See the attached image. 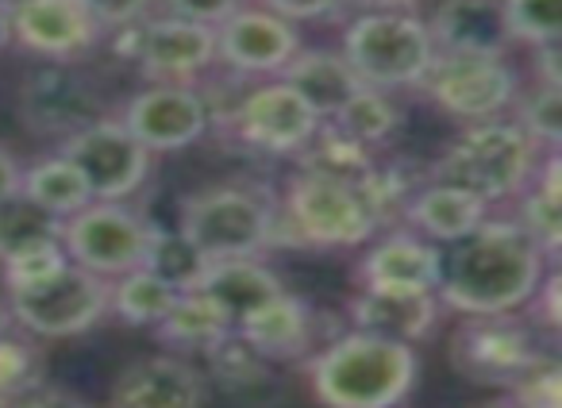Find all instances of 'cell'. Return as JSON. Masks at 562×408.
Segmentation results:
<instances>
[{
	"instance_id": "b9f144b4",
	"label": "cell",
	"mask_w": 562,
	"mask_h": 408,
	"mask_svg": "<svg viewBox=\"0 0 562 408\" xmlns=\"http://www.w3.org/2000/svg\"><path fill=\"white\" fill-rule=\"evenodd\" d=\"M20 181H24V166H20V158L12 155L9 147H0V201L16 196Z\"/></svg>"
},
{
	"instance_id": "f1b7e54d",
	"label": "cell",
	"mask_w": 562,
	"mask_h": 408,
	"mask_svg": "<svg viewBox=\"0 0 562 408\" xmlns=\"http://www.w3.org/2000/svg\"><path fill=\"white\" fill-rule=\"evenodd\" d=\"M559 155H547L543 170L528 181V193H524V204H520V228L547 259L559 254V243H562V220H559Z\"/></svg>"
},
{
	"instance_id": "3957f363",
	"label": "cell",
	"mask_w": 562,
	"mask_h": 408,
	"mask_svg": "<svg viewBox=\"0 0 562 408\" xmlns=\"http://www.w3.org/2000/svg\"><path fill=\"white\" fill-rule=\"evenodd\" d=\"M382 228L359 185L301 170L285 185V201L273 204V247H359Z\"/></svg>"
},
{
	"instance_id": "5b68a950",
	"label": "cell",
	"mask_w": 562,
	"mask_h": 408,
	"mask_svg": "<svg viewBox=\"0 0 562 408\" xmlns=\"http://www.w3.org/2000/svg\"><path fill=\"white\" fill-rule=\"evenodd\" d=\"M339 55L351 63L367 89H413L424 86L436 43L416 12H362L344 32Z\"/></svg>"
},
{
	"instance_id": "4316f807",
	"label": "cell",
	"mask_w": 562,
	"mask_h": 408,
	"mask_svg": "<svg viewBox=\"0 0 562 408\" xmlns=\"http://www.w3.org/2000/svg\"><path fill=\"white\" fill-rule=\"evenodd\" d=\"M158 336L170 347H181V351H209V347L224 343L227 336H235V328L201 290H186L178 293L173 308L162 316Z\"/></svg>"
},
{
	"instance_id": "f6af8a7d",
	"label": "cell",
	"mask_w": 562,
	"mask_h": 408,
	"mask_svg": "<svg viewBox=\"0 0 562 408\" xmlns=\"http://www.w3.org/2000/svg\"><path fill=\"white\" fill-rule=\"evenodd\" d=\"M47 408H93V405H86V400H78V397H70V393H63V389H58V397L50 400Z\"/></svg>"
},
{
	"instance_id": "e575fe53",
	"label": "cell",
	"mask_w": 562,
	"mask_h": 408,
	"mask_svg": "<svg viewBox=\"0 0 562 408\" xmlns=\"http://www.w3.org/2000/svg\"><path fill=\"white\" fill-rule=\"evenodd\" d=\"M520 127L536 147H543L547 155L559 150V139H562V89H551V86H539L528 101L520 104Z\"/></svg>"
},
{
	"instance_id": "ba28073f",
	"label": "cell",
	"mask_w": 562,
	"mask_h": 408,
	"mask_svg": "<svg viewBox=\"0 0 562 408\" xmlns=\"http://www.w3.org/2000/svg\"><path fill=\"white\" fill-rule=\"evenodd\" d=\"M4 297H9L12 320L43 339L86 336L89 328H97L109 316V282L74 267V262H66L55 274L40 277L32 285L9 290Z\"/></svg>"
},
{
	"instance_id": "cb8c5ba5",
	"label": "cell",
	"mask_w": 562,
	"mask_h": 408,
	"mask_svg": "<svg viewBox=\"0 0 562 408\" xmlns=\"http://www.w3.org/2000/svg\"><path fill=\"white\" fill-rule=\"evenodd\" d=\"M196 290L220 308V313L235 324H243L250 313H258L262 305H270L273 297H281V277L270 267H262L258 259H216L209 262L201 285Z\"/></svg>"
},
{
	"instance_id": "d6986e66",
	"label": "cell",
	"mask_w": 562,
	"mask_h": 408,
	"mask_svg": "<svg viewBox=\"0 0 562 408\" xmlns=\"http://www.w3.org/2000/svg\"><path fill=\"white\" fill-rule=\"evenodd\" d=\"M351 320L359 331L413 347L436 328L439 297L428 290H362L351 301Z\"/></svg>"
},
{
	"instance_id": "7c38bea8",
	"label": "cell",
	"mask_w": 562,
	"mask_h": 408,
	"mask_svg": "<svg viewBox=\"0 0 562 408\" xmlns=\"http://www.w3.org/2000/svg\"><path fill=\"white\" fill-rule=\"evenodd\" d=\"M232 127L243 143L266 155H297L321 127V116L285 81L255 86L243 93Z\"/></svg>"
},
{
	"instance_id": "74e56055",
	"label": "cell",
	"mask_w": 562,
	"mask_h": 408,
	"mask_svg": "<svg viewBox=\"0 0 562 408\" xmlns=\"http://www.w3.org/2000/svg\"><path fill=\"white\" fill-rule=\"evenodd\" d=\"M66 251L63 243H40V247H27V251L12 254V259H4L0 267H4V290H20V285H32L40 282V277L55 274L58 267H66Z\"/></svg>"
},
{
	"instance_id": "bcb514c9",
	"label": "cell",
	"mask_w": 562,
	"mask_h": 408,
	"mask_svg": "<svg viewBox=\"0 0 562 408\" xmlns=\"http://www.w3.org/2000/svg\"><path fill=\"white\" fill-rule=\"evenodd\" d=\"M9 324H12V313H9V297H0V336L9 331Z\"/></svg>"
},
{
	"instance_id": "83f0119b",
	"label": "cell",
	"mask_w": 562,
	"mask_h": 408,
	"mask_svg": "<svg viewBox=\"0 0 562 408\" xmlns=\"http://www.w3.org/2000/svg\"><path fill=\"white\" fill-rule=\"evenodd\" d=\"M297 155L308 173H324V178L347 181V185H362L370 178V170L378 166V150L362 147V143H355L351 135H344L331 124L316 127V135Z\"/></svg>"
},
{
	"instance_id": "5bb4252c",
	"label": "cell",
	"mask_w": 562,
	"mask_h": 408,
	"mask_svg": "<svg viewBox=\"0 0 562 408\" xmlns=\"http://www.w3.org/2000/svg\"><path fill=\"white\" fill-rule=\"evenodd\" d=\"M101 93L93 81L81 73L50 66V70H35L20 86V116L32 132L55 135V139H70L81 127L101 120Z\"/></svg>"
},
{
	"instance_id": "8d00e7d4",
	"label": "cell",
	"mask_w": 562,
	"mask_h": 408,
	"mask_svg": "<svg viewBox=\"0 0 562 408\" xmlns=\"http://www.w3.org/2000/svg\"><path fill=\"white\" fill-rule=\"evenodd\" d=\"M204 354L212 359V370H216L220 382L232 385V389H250V385L266 382V362L239 336H227L224 343L209 347Z\"/></svg>"
},
{
	"instance_id": "7dc6e473",
	"label": "cell",
	"mask_w": 562,
	"mask_h": 408,
	"mask_svg": "<svg viewBox=\"0 0 562 408\" xmlns=\"http://www.w3.org/2000/svg\"><path fill=\"white\" fill-rule=\"evenodd\" d=\"M493 408H513V405H493Z\"/></svg>"
},
{
	"instance_id": "30bf717a",
	"label": "cell",
	"mask_w": 562,
	"mask_h": 408,
	"mask_svg": "<svg viewBox=\"0 0 562 408\" xmlns=\"http://www.w3.org/2000/svg\"><path fill=\"white\" fill-rule=\"evenodd\" d=\"M424 89L447 116L485 124L516 101V70L505 55H436Z\"/></svg>"
},
{
	"instance_id": "4dcf8cb0",
	"label": "cell",
	"mask_w": 562,
	"mask_h": 408,
	"mask_svg": "<svg viewBox=\"0 0 562 408\" xmlns=\"http://www.w3.org/2000/svg\"><path fill=\"white\" fill-rule=\"evenodd\" d=\"M40 243H63V220L43 213L24 193L0 201V262Z\"/></svg>"
},
{
	"instance_id": "8992f818",
	"label": "cell",
	"mask_w": 562,
	"mask_h": 408,
	"mask_svg": "<svg viewBox=\"0 0 562 408\" xmlns=\"http://www.w3.org/2000/svg\"><path fill=\"white\" fill-rule=\"evenodd\" d=\"M178 231L209 262L258 259L273 247V201L247 185L196 189L181 201Z\"/></svg>"
},
{
	"instance_id": "1f68e13d",
	"label": "cell",
	"mask_w": 562,
	"mask_h": 408,
	"mask_svg": "<svg viewBox=\"0 0 562 408\" xmlns=\"http://www.w3.org/2000/svg\"><path fill=\"white\" fill-rule=\"evenodd\" d=\"M324 124L339 127V132L351 135L355 143L378 150V143H385L393 132H397L401 112H397V104L382 93V89H359V93H355L351 101L336 112V116L324 120Z\"/></svg>"
},
{
	"instance_id": "ac0fdd59",
	"label": "cell",
	"mask_w": 562,
	"mask_h": 408,
	"mask_svg": "<svg viewBox=\"0 0 562 408\" xmlns=\"http://www.w3.org/2000/svg\"><path fill=\"white\" fill-rule=\"evenodd\" d=\"M209 382L186 359L150 354L120 370L112 382V408H204Z\"/></svg>"
},
{
	"instance_id": "484cf974",
	"label": "cell",
	"mask_w": 562,
	"mask_h": 408,
	"mask_svg": "<svg viewBox=\"0 0 562 408\" xmlns=\"http://www.w3.org/2000/svg\"><path fill=\"white\" fill-rule=\"evenodd\" d=\"M20 193L40 204L43 213L58 216V220L81 213V208L93 201L81 170L66 155H50V158H43V162L27 166L24 181H20Z\"/></svg>"
},
{
	"instance_id": "ab89813d",
	"label": "cell",
	"mask_w": 562,
	"mask_h": 408,
	"mask_svg": "<svg viewBox=\"0 0 562 408\" xmlns=\"http://www.w3.org/2000/svg\"><path fill=\"white\" fill-rule=\"evenodd\" d=\"M166 9H170V16L178 20H193V24H224L232 12L243 9V0H166Z\"/></svg>"
},
{
	"instance_id": "4fadbf2b",
	"label": "cell",
	"mask_w": 562,
	"mask_h": 408,
	"mask_svg": "<svg viewBox=\"0 0 562 408\" xmlns=\"http://www.w3.org/2000/svg\"><path fill=\"white\" fill-rule=\"evenodd\" d=\"M9 27L20 47L55 63L89 55L104 35L89 16L86 0H12Z\"/></svg>"
},
{
	"instance_id": "f546056e",
	"label": "cell",
	"mask_w": 562,
	"mask_h": 408,
	"mask_svg": "<svg viewBox=\"0 0 562 408\" xmlns=\"http://www.w3.org/2000/svg\"><path fill=\"white\" fill-rule=\"evenodd\" d=\"M178 290L166 285L150 270H132V274H120L116 285H109V308L127 324H139V328H158L162 316L173 308Z\"/></svg>"
},
{
	"instance_id": "277c9868",
	"label": "cell",
	"mask_w": 562,
	"mask_h": 408,
	"mask_svg": "<svg viewBox=\"0 0 562 408\" xmlns=\"http://www.w3.org/2000/svg\"><path fill=\"white\" fill-rule=\"evenodd\" d=\"M536 166H539V147L520 127L501 124V120H485V124H470L436 158L431 173L443 185L467 189L477 201L493 204L524 193V185L536 178Z\"/></svg>"
},
{
	"instance_id": "7bdbcfd3",
	"label": "cell",
	"mask_w": 562,
	"mask_h": 408,
	"mask_svg": "<svg viewBox=\"0 0 562 408\" xmlns=\"http://www.w3.org/2000/svg\"><path fill=\"white\" fill-rule=\"evenodd\" d=\"M539 50V73H543V86L551 89H562V78H559V43H551V47H536Z\"/></svg>"
},
{
	"instance_id": "7402d4cb",
	"label": "cell",
	"mask_w": 562,
	"mask_h": 408,
	"mask_svg": "<svg viewBox=\"0 0 562 408\" xmlns=\"http://www.w3.org/2000/svg\"><path fill=\"white\" fill-rule=\"evenodd\" d=\"M235 336H239L262 362L301 359V354H308V347H313V339H316L313 308H308L305 301L290 297V293H281L270 305L250 313L243 324H235Z\"/></svg>"
},
{
	"instance_id": "603a6c76",
	"label": "cell",
	"mask_w": 562,
	"mask_h": 408,
	"mask_svg": "<svg viewBox=\"0 0 562 408\" xmlns=\"http://www.w3.org/2000/svg\"><path fill=\"white\" fill-rule=\"evenodd\" d=\"M281 81L321 116V124L336 116L359 89H367L339 50H297L281 70Z\"/></svg>"
},
{
	"instance_id": "d6a6232c",
	"label": "cell",
	"mask_w": 562,
	"mask_h": 408,
	"mask_svg": "<svg viewBox=\"0 0 562 408\" xmlns=\"http://www.w3.org/2000/svg\"><path fill=\"white\" fill-rule=\"evenodd\" d=\"M143 270H150V274H158L166 285L186 293V290H196V285H201L204 270H209V259H204L181 231L155 228V243H150L147 267Z\"/></svg>"
},
{
	"instance_id": "60d3db41",
	"label": "cell",
	"mask_w": 562,
	"mask_h": 408,
	"mask_svg": "<svg viewBox=\"0 0 562 408\" xmlns=\"http://www.w3.org/2000/svg\"><path fill=\"white\" fill-rule=\"evenodd\" d=\"M270 4V12L273 16H281V20H324V16H331V12L344 4V0H266Z\"/></svg>"
},
{
	"instance_id": "9c48e42d",
	"label": "cell",
	"mask_w": 562,
	"mask_h": 408,
	"mask_svg": "<svg viewBox=\"0 0 562 408\" xmlns=\"http://www.w3.org/2000/svg\"><path fill=\"white\" fill-rule=\"evenodd\" d=\"M536 359H543L536 328L516 313L467 316L451 336V362L470 382L513 385Z\"/></svg>"
},
{
	"instance_id": "d590c367",
	"label": "cell",
	"mask_w": 562,
	"mask_h": 408,
	"mask_svg": "<svg viewBox=\"0 0 562 408\" xmlns=\"http://www.w3.org/2000/svg\"><path fill=\"white\" fill-rule=\"evenodd\" d=\"M513 408H562V370L551 354L536 359L513 385Z\"/></svg>"
},
{
	"instance_id": "f35d334b",
	"label": "cell",
	"mask_w": 562,
	"mask_h": 408,
	"mask_svg": "<svg viewBox=\"0 0 562 408\" xmlns=\"http://www.w3.org/2000/svg\"><path fill=\"white\" fill-rule=\"evenodd\" d=\"M150 4L155 0H86L89 16L97 20L101 32H116V27L143 24L150 16Z\"/></svg>"
},
{
	"instance_id": "6da1fadb",
	"label": "cell",
	"mask_w": 562,
	"mask_h": 408,
	"mask_svg": "<svg viewBox=\"0 0 562 408\" xmlns=\"http://www.w3.org/2000/svg\"><path fill=\"white\" fill-rule=\"evenodd\" d=\"M443 254L436 297L462 316L516 313L536 301L547 277V254L524 236L516 220H482Z\"/></svg>"
},
{
	"instance_id": "8fae6325",
	"label": "cell",
	"mask_w": 562,
	"mask_h": 408,
	"mask_svg": "<svg viewBox=\"0 0 562 408\" xmlns=\"http://www.w3.org/2000/svg\"><path fill=\"white\" fill-rule=\"evenodd\" d=\"M63 155L86 178L93 201H127L150 178V150L120 120H97L63 143Z\"/></svg>"
},
{
	"instance_id": "7a4b0ae2",
	"label": "cell",
	"mask_w": 562,
	"mask_h": 408,
	"mask_svg": "<svg viewBox=\"0 0 562 408\" xmlns=\"http://www.w3.org/2000/svg\"><path fill=\"white\" fill-rule=\"evenodd\" d=\"M420 359L408 343L347 331L313 359V393L324 408H397L413 393Z\"/></svg>"
},
{
	"instance_id": "ffe728a7",
	"label": "cell",
	"mask_w": 562,
	"mask_h": 408,
	"mask_svg": "<svg viewBox=\"0 0 562 408\" xmlns=\"http://www.w3.org/2000/svg\"><path fill=\"white\" fill-rule=\"evenodd\" d=\"M428 32L436 55H505L508 47L501 0H439Z\"/></svg>"
},
{
	"instance_id": "9a60e30c",
	"label": "cell",
	"mask_w": 562,
	"mask_h": 408,
	"mask_svg": "<svg viewBox=\"0 0 562 408\" xmlns=\"http://www.w3.org/2000/svg\"><path fill=\"white\" fill-rule=\"evenodd\" d=\"M120 124L155 155L186 150L209 132V112L196 89L189 86H150L139 97H132Z\"/></svg>"
},
{
	"instance_id": "836d02e7",
	"label": "cell",
	"mask_w": 562,
	"mask_h": 408,
	"mask_svg": "<svg viewBox=\"0 0 562 408\" xmlns=\"http://www.w3.org/2000/svg\"><path fill=\"white\" fill-rule=\"evenodd\" d=\"M508 43L551 47L562 35V0H501Z\"/></svg>"
},
{
	"instance_id": "44dd1931",
	"label": "cell",
	"mask_w": 562,
	"mask_h": 408,
	"mask_svg": "<svg viewBox=\"0 0 562 408\" xmlns=\"http://www.w3.org/2000/svg\"><path fill=\"white\" fill-rule=\"evenodd\" d=\"M439 274H443V254H439V247L420 236H408V231H397V236L370 247V254L359 267L362 290H428V293H436Z\"/></svg>"
},
{
	"instance_id": "52a82bcc",
	"label": "cell",
	"mask_w": 562,
	"mask_h": 408,
	"mask_svg": "<svg viewBox=\"0 0 562 408\" xmlns=\"http://www.w3.org/2000/svg\"><path fill=\"white\" fill-rule=\"evenodd\" d=\"M155 228L158 224L116 201H89L81 213L63 220V251L89 274L120 277L147 267Z\"/></svg>"
},
{
	"instance_id": "e0dca14e",
	"label": "cell",
	"mask_w": 562,
	"mask_h": 408,
	"mask_svg": "<svg viewBox=\"0 0 562 408\" xmlns=\"http://www.w3.org/2000/svg\"><path fill=\"white\" fill-rule=\"evenodd\" d=\"M135 63L158 86H181L193 81L216 63V27L193 24V20H147L139 27Z\"/></svg>"
},
{
	"instance_id": "d4e9b609",
	"label": "cell",
	"mask_w": 562,
	"mask_h": 408,
	"mask_svg": "<svg viewBox=\"0 0 562 408\" xmlns=\"http://www.w3.org/2000/svg\"><path fill=\"white\" fill-rule=\"evenodd\" d=\"M485 213H490V204L477 201L474 193L436 181V185L408 196L405 213L401 216H405L408 228L420 231L428 243H459V239H467L477 224L490 220Z\"/></svg>"
},
{
	"instance_id": "ee69618b",
	"label": "cell",
	"mask_w": 562,
	"mask_h": 408,
	"mask_svg": "<svg viewBox=\"0 0 562 408\" xmlns=\"http://www.w3.org/2000/svg\"><path fill=\"white\" fill-rule=\"evenodd\" d=\"M359 4V16L362 12H413L416 0H355Z\"/></svg>"
},
{
	"instance_id": "2e32d148",
	"label": "cell",
	"mask_w": 562,
	"mask_h": 408,
	"mask_svg": "<svg viewBox=\"0 0 562 408\" xmlns=\"http://www.w3.org/2000/svg\"><path fill=\"white\" fill-rule=\"evenodd\" d=\"M301 50L297 27L270 9H239L216 24V58L235 73H281Z\"/></svg>"
}]
</instances>
